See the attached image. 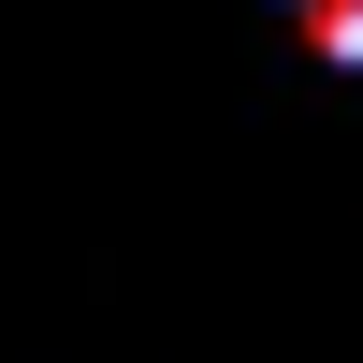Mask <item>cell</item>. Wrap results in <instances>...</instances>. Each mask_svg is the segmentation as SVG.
Returning <instances> with one entry per match:
<instances>
[{
    "label": "cell",
    "mask_w": 363,
    "mask_h": 363,
    "mask_svg": "<svg viewBox=\"0 0 363 363\" xmlns=\"http://www.w3.org/2000/svg\"><path fill=\"white\" fill-rule=\"evenodd\" d=\"M306 44H320V58H349V73H363V0H306Z\"/></svg>",
    "instance_id": "6da1fadb"
}]
</instances>
